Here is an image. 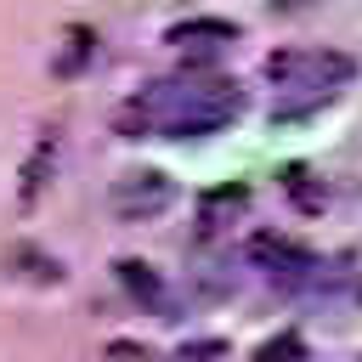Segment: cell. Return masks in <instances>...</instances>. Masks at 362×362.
I'll return each instance as SVG.
<instances>
[{"label":"cell","instance_id":"obj_1","mask_svg":"<svg viewBox=\"0 0 362 362\" xmlns=\"http://www.w3.org/2000/svg\"><path fill=\"white\" fill-rule=\"evenodd\" d=\"M243 113L232 79H158L124 107V136H215Z\"/></svg>","mask_w":362,"mask_h":362},{"label":"cell","instance_id":"obj_2","mask_svg":"<svg viewBox=\"0 0 362 362\" xmlns=\"http://www.w3.org/2000/svg\"><path fill=\"white\" fill-rule=\"evenodd\" d=\"M266 74L277 79V119H294L305 107H322L339 85H351V57L339 51H272Z\"/></svg>","mask_w":362,"mask_h":362},{"label":"cell","instance_id":"obj_3","mask_svg":"<svg viewBox=\"0 0 362 362\" xmlns=\"http://www.w3.org/2000/svg\"><path fill=\"white\" fill-rule=\"evenodd\" d=\"M170 198H175V187H170L158 170L119 175V181L107 187V204H113V215H119V221H153V215H158Z\"/></svg>","mask_w":362,"mask_h":362},{"label":"cell","instance_id":"obj_4","mask_svg":"<svg viewBox=\"0 0 362 362\" xmlns=\"http://www.w3.org/2000/svg\"><path fill=\"white\" fill-rule=\"evenodd\" d=\"M164 40H170V45H181V51H187V62H209L215 51H226V45L238 40V28H232V23H221V17H192V23H175Z\"/></svg>","mask_w":362,"mask_h":362},{"label":"cell","instance_id":"obj_5","mask_svg":"<svg viewBox=\"0 0 362 362\" xmlns=\"http://www.w3.org/2000/svg\"><path fill=\"white\" fill-rule=\"evenodd\" d=\"M57 153H62V136H57V130H45V136L34 141V153H28V164H23V187H17L23 209L45 192V181H51V170H57Z\"/></svg>","mask_w":362,"mask_h":362},{"label":"cell","instance_id":"obj_6","mask_svg":"<svg viewBox=\"0 0 362 362\" xmlns=\"http://www.w3.org/2000/svg\"><path fill=\"white\" fill-rule=\"evenodd\" d=\"M113 272H119V283H124V294H130V300H141L147 311L170 317V294H164V283H158V272H153L147 260H119Z\"/></svg>","mask_w":362,"mask_h":362},{"label":"cell","instance_id":"obj_7","mask_svg":"<svg viewBox=\"0 0 362 362\" xmlns=\"http://www.w3.org/2000/svg\"><path fill=\"white\" fill-rule=\"evenodd\" d=\"M6 272L28 277V283H62V266L45 249H34V243H6Z\"/></svg>","mask_w":362,"mask_h":362},{"label":"cell","instance_id":"obj_8","mask_svg":"<svg viewBox=\"0 0 362 362\" xmlns=\"http://www.w3.org/2000/svg\"><path fill=\"white\" fill-rule=\"evenodd\" d=\"M90 57H96V34H90V28H68V34H62V51H57V62H51V68L68 79V74H79Z\"/></svg>","mask_w":362,"mask_h":362},{"label":"cell","instance_id":"obj_9","mask_svg":"<svg viewBox=\"0 0 362 362\" xmlns=\"http://www.w3.org/2000/svg\"><path fill=\"white\" fill-rule=\"evenodd\" d=\"M255 362H305V339L300 334H277L255 351Z\"/></svg>","mask_w":362,"mask_h":362},{"label":"cell","instance_id":"obj_10","mask_svg":"<svg viewBox=\"0 0 362 362\" xmlns=\"http://www.w3.org/2000/svg\"><path fill=\"white\" fill-rule=\"evenodd\" d=\"M243 204H249V192H243V187H215V192L204 198V221H215L221 209H243Z\"/></svg>","mask_w":362,"mask_h":362},{"label":"cell","instance_id":"obj_11","mask_svg":"<svg viewBox=\"0 0 362 362\" xmlns=\"http://www.w3.org/2000/svg\"><path fill=\"white\" fill-rule=\"evenodd\" d=\"M102 362H153V351L136 345V339H113V345L102 351Z\"/></svg>","mask_w":362,"mask_h":362},{"label":"cell","instance_id":"obj_12","mask_svg":"<svg viewBox=\"0 0 362 362\" xmlns=\"http://www.w3.org/2000/svg\"><path fill=\"white\" fill-rule=\"evenodd\" d=\"M221 351H226L221 339H198V345H181L175 362H221Z\"/></svg>","mask_w":362,"mask_h":362}]
</instances>
